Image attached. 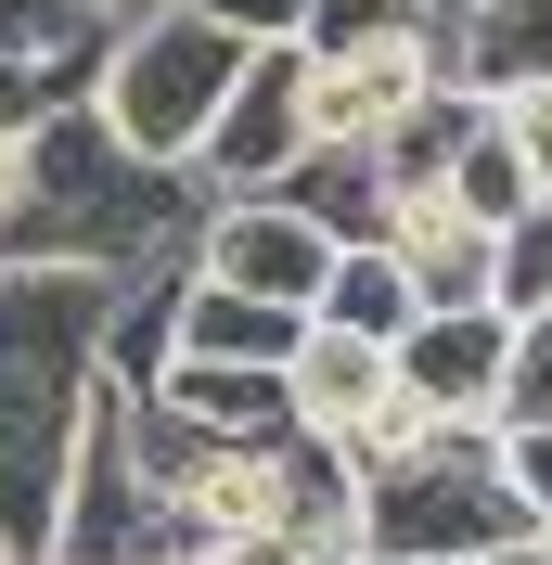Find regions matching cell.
Wrapping results in <instances>:
<instances>
[{
	"label": "cell",
	"mask_w": 552,
	"mask_h": 565,
	"mask_svg": "<svg viewBox=\"0 0 552 565\" xmlns=\"http://www.w3.org/2000/svg\"><path fill=\"white\" fill-rule=\"evenodd\" d=\"M129 282L77 270H0V540L52 565L65 540V489L104 412V321Z\"/></svg>",
	"instance_id": "1"
},
{
	"label": "cell",
	"mask_w": 552,
	"mask_h": 565,
	"mask_svg": "<svg viewBox=\"0 0 552 565\" xmlns=\"http://www.w3.org/2000/svg\"><path fill=\"white\" fill-rule=\"evenodd\" d=\"M206 180L193 168H155L104 129L91 104H52L39 116V168H26V206L0 232V270H77V282H155V270H193L206 245Z\"/></svg>",
	"instance_id": "2"
},
{
	"label": "cell",
	"mask_w": 552,
	"mask_h": 565,
	"mask_svg": "<svg viewBox=\"0 0 552 565\" xmlns=\"http://www.w3.org/2000/svg\"><path fill=\"white\" fill-rule=\"evenodd\" d=\"M244 65H257V39H232L219 13H193V0H129V13H104L91 116H104L129 154H155V168H193L206 129H219V104L244 90Z\"/></svg>",
	"instance_id": "3"
},
{
	"label": "cell",
	"mask_w": 552,
	"mask_h": 565,
	"mask_svg": "<svg viewBox=\"0 0 552 565\" xmlns=\"http://www.w3.org/2000/svg\"><path fill=\"white\" fill-rule=\"evenodd\" d=\"M373 489V553H540V514H527L514 489V450H501V424H449L424 462H399V476H360Z\"/></svg>",
	"instance_id": "4"
},
{
	"label": "cell",
	"mask_w": 552,
	"mask_h": 565,
	"mask_svg": "<svg viewBox=\"0 0 552 565\" xmlns=\"http://www.w3.org/2000/svg\"><path fill=\"white\" fill-rule=\"evenodd\" d=\"M52 565H193V514H180V489L141 462L129 398H116V386H104V412H91V450H77Z\"/></svg>",
	"instance_id": "5"
},
{
	"label": "cell",
	"mask_w": 552,
	"mask_h": 565,
	"mask_svg": "<svg viewBox=\"0 0 552 565\" xmlns=\"http://www.w3.org/2000/svg\"><path fill=\"white\" fill-rule=\"evenodd\" d=\"M449 90H463V13L437 39H385V52H309V141L321 154H399Z\"/></svg>",
	"instance_id": "6"
},
{
	"label": "cell",
	"mask_w": 552,
	"mask_h": 565,
	"mask_svg": "<svg viewBox=\"0 0 552 565\" xmlns=\"http://www.w3.org/2000/svg\"><path fill=\"white\" fill-rule=\"evenodd\" d=\"M335 232H321L296 193H244V206H206V245H193V270L232 282V296H257V309H309L321 321V282H335Z\"/></svg>",
	"instance_id": "7"
},
{
	"label": "cell",
	"mask_w": 552,
	"mask_h": 565,
	"mask_svg": "<svg viewBox=\"0 0 552 565\" xmlns=\"http://www.w3.org/2000/svg\"><path fill=\"white\" fill-rule=\"evenodd\" d=\"M309 154H321V141H309V52H257L244 90L219 104L206 154H193V180H206L219 206H244V193H283Z\"/></svg>",
	"instance_id": "8"
},
{
	"label": "cell",
	"mask_w": 552,
	"mask_h": 565,
	"mask_svg": "<svg viewBox=\"0 0 552 565\" xmlns=\"http://www.w3.org/2000/svg\"><path fill=\"white\" fill-rule=\"evenodd\" d=\"M399 386L437 424H501V386H514V321L501 309H424L399 334Z\"/></svg>",
	"instance_id": "9"
},
{
	"label": "cell",
	"mask_w": 552,
	"mask_h": 565,
	"mask_svg": "<svg viewBox=\"0 0 552 565\" xmlns=\"http://www.w3.org/2000/svg\"><path fill=\"white\" fill-rule=\"evenodd\" d=\"M385 257L412 270L424 309H501V232H488V218H463L449 193H399Z\"/></svg>",
	"instance_id": "10"
},
{
	"label": "cell",
	"mask_w": 552,
	"mask_h": 565,
	"mask_svg": "<svg viewBox=\"0 0 552 565\" xmlns=\"http://www.w3.org/2000/svg\"><path fill=\"white\" fill-rule=\"evenodd\" d=\"M283 398H296V437H360V424L399 398V348H373V334H335V321H309V348L283 360Z\"/></svg>",
	"instance_id": "11"
},
{
	"label": "cell",
	"mask_w": 552,
	"mask_h": 565,
	"mask_svg": "<svg viewBox=\"0 0 552 565\" xmlns=\"http://www.w3.org/2000/svg\"><path fill=\"white\" fill-rule=\"evenodd\" d=\"M91 65H104L91 0H0V77L26 104H91Z\"/></svg>",
	"instance_id": "12"
},
{
	"label": "cell",
	"mask_w": 552,
	"mask_h": 565,
	"mask_svg": "<svg viewBox=\"0 0 552 565\" xmlns=\"http://www.w3.org/2000/svg\"><path fill=\"white\" fill-rule=\"evenodd\" d=\"M309 348V309H257L232 282L180 270V360H232V373H283V360Z\"/></svg>",
	"instance_id": "13"
},
{
	"label": "cell",
	"mask_w": 552,
	"mask_h": 565,
	"mask_svg": "<svg viewBox=\"0 0 552 565\" xmlns=\"http://www.w3.org/2000/svg\"><path fill=\"white\" fill-rule=\"evenodd\" d=\"M552 77V0H463V90H540Z\"/></svg>",
	"instance_id": "14"
},
{
	"label": "cell",
	"mask_w": 552,
	"mask_h": 565,
	"mask_svg": "<svg viewBox=\"0 0 552 565\" xmlns=\"http://www.w3.org/2000/svg\"><path fill=\"white\" fill-rule=\"evenodd\" d=\"M180 424H206V437H296V398H283V373H232V360H180L168 386Z\"/></svg>",
	"instance_id": "15"
},
{
	"label": "cell",
	"mask_w": 552,
	"mask_h": 565,
	"mask_svg": "<svg viewBox=\"0 0 552 565\" xmlns=\"http://www.w3.org/2000/svg\"><path fill=\"white\" fill-rule=\"evenodd\" d=\"M437 193H449L463 218H488V232H514V218L540 206V168H527V141L501 129V104H488L476 129L449 141V180H437Z\"/></svg>",
	"instance_id": "16"
},
{
	"label": "cell",
	"mask_w": 552,
	"mask_h": 565,
	"mask_svg": "<svg viewBox=\"0 0 552 565\" xmlns=\"http://www.w3.org/2000/svg\"><path fill=\"white\" fill-rule=\"evenodd\" d=\"M168 373H180V270H155V282H129L116 321H104V386L116 398H155Z\"/></svg>",
	"instance_id": "17"
},
{
	"label": "cell",
	"mask_w": 552,
	"mask_h": 565,
	"mask_svg": "<svg viewBox=\"0 0 552 565\" xmlns=\"http://www.w3.org/2000/svg\"><path fill=\"white\" fill-rule=\"evenodd\" d=\"M321 321H335V334H373V348H399V334L424 321V296H412V270H399L385 245H347V257H335V282H321Z\"/></svg>",
	"instance_id": "18"
},
{
	"label": "cell",
	"mask_w": 552,
	"mask_h": 565,
	"mask_svg": "<svg viewBox=\"0 0 552 565\" xmlns=\"http://www.w3.org/2000/svg\"><path fill=\"white\" fill-rule=\"evenodd\" d=\"M449 0H309V39L296 52H385V39H437Z\"/></svg>",
	"instance_id": "19"
},
{
	"label": "cell",
	"mask_w": 552,
	"mask_h": 565,
	"mask_svg": "<svg viewBox=\"0 0 552 565\" xmlns=\"http://www.w3.org/2000/svg\"><path fill=\"white\" fill-rule=\"evenodd\" d=\"M552 309V193L501 232V321H540Z\"/></svg>",
	"instance_id": "20"
},
{
	"label": "cell",
	"mask_w": 552,
	"mask_h": 565,
	"mask_svg": "<svg viewBox=\"0 0 552 565\" xmlns=\"http://www.w3.org/2000/svg\"><path fill=\"white\" fill-rule=\"evenodd\" d=\"M437 437H449V424L424 412L412 386H399V398H385L373 424H360V437H347V462H360V476H399V462H424V450H437Z\"/></svg>",
	"instance_id": "21"
},
{
	"label": "cell",
	"mask_w": 552,
	"mask_h": 565,
	"mask_svg": "<svg viewBox=\"0 0 552 565\" xmlns=\"http://www.w3.org/2000/svg\"><path fill=\"white\" fill-rule=\"evenodd\" d=\"M527 424H552V309L514 321V386H501V437H527Z\"/></svg>",
	"instance_id": "22"
},
{
	"label": "cell",
	"mask_w": 552,
	"mask_h": 565,
	"mask_svg": "<svg viewBox=\"0 0 552 565\" xmlns=\"http://www.w3.org/2000/svg\"><path fill=\"white\" fill-rule=\"evenodd\" d=\"M193 13H219V26L257 39V52H296V39H309V0H193Z\"/></svg>",
	"instance_id": "23"
},
{
	"label": "cell",
	"mask_w": 552,
	"mask_h": 565,
	"mask_svg": "<svg viewBox=\"0 0 552 565\" xmlns=\"http://www.w3.org/2000/svg\"><path fill=\"white\" fill-rule=\"evenodd\" d=\"M501 129L527 141V168H540V193H552V77L540 90H501Z\"/></svg>",
	"instance_id": "24"
},
{
	"label": "cell",
	"mask_w": 552,
	"mask_h": 565,
	"mask_svg": "<svg viewBox=\"0 0 552 565\" xmlns=\"http://www.w3.org/2000/svg\"><path fill=\"white\" fill-rule=\"evenodd\" d=\"M26 168H39V116H0V232L26 206Z\"/></svg>",
	"instance_id": "25"
},
{
	"label": "cell",
	"mask_w": 552,
	"mask_h": 565,
	"mask_svg": "<svg viewBox=\"0 0 552 565\" xmlns=\"http://www.w3.org/2000/svg\"><path fill=\"white\" fill-rule=\"evenodd\" d=\"M514 450V489H527V514L552 527V424H527V437H501Z\"/></svg>",
	"instance_id": "26"
},
{
	"label": "cell",
	"mask_w": 552,
	"mask_h": 565,
	"mask_svg": "<svg viewBox=\"0 0 552 565\" xmlns=\"http://www.w3.org/2000/svg\"><path fill=\"white\" fill-rule=\"evenodd\" d=\"M206 565H321L309 540H232V553H206Z\"/></svg>",
	"instance_id": "27"
},
{
	"label": "cell",
	"mask_w": 552,
	"mask_h": 565,
	"mask_svg": "<svg viewBox=\"0 0 552 565\" xmlns=\"http://www.w3.org/2000/svg\"><path fill=\"white\" fill-rule=\"evenodd\" d=\"M373 565H399V553H373ZM412 565H552V540L540 553H412Z\"/></svg>",
	"instance_id": "28"
},
{
	"label": "cell",
	"mask_w": 552,
	"mask_h": 565,
	"mask_svg": "<svg viewBox=\"0 0 552 565\" xmlns=\"http://www.w3.org/2000/svg\"><path fill=\"white\" fill-rule=\"evenodd\" d=\"M0 116H52V104H26V90H13V77H0Z\"/></svg>",
	"instance_id": "29"
},
{
	"label": "cell",
	"mask_w": 552,
	"mask_h": 565,
	"mask_svg": "<svg viewBox=\"0 0 552 565\" xmlns=\"http://www.w3.org/2000/svg\"><path fill=\"white\" fill-rule=\"evenodd\" d=\"M0 565H39V553H13V540H0Z\"/></svg>",
	"instance_id": "30"
},
{
	"label": "cell",
	"mask_w": 552,
	"mask_h": 565,
	"mask_svg": "<svg viewBox=\"0 0 552 565\" xmlns=\"http://www.w3.org/2000/svg\"><path fill=\"white\" fill-rule=\"evenodd\" d=\"M91 13H129V0H91Z\"/></svg>",
	"instance_id": "31"
},
{
	"label": "cell",
	"mask_w": 552,
	"mask_h": 565,
	"mask_svg": "<svg viewBox=\"0 0 552 565\" xmlns=\"http://www.w3.org/2000/svg\"><path fill=\"white\" fill-rule=\"evenodd\" d=\"M193 565H206V553H193Z\"/></svg>",
	"instance_id": "32"
}]
</instances>
